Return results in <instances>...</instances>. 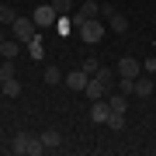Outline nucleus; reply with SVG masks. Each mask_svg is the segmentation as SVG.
<instances>
[{
	"label": "nucleus",
	"instance_id": "obj_20",
	"mask_svg": "<svg viewBox=\"0 0 156 156\" xmlns=\"http://www.w3.org/2000/svg\"><path fill=\"white\" fill-rule=\"evenodd\" d=\"M80 69H83V73H87V76H94V73L101 69V62H97L94 56H87V59H83V66H80Z\"/></svg>",
	"mask_w": 156,
	"mask_h": 156
},
{
	"label": "nucleus",
	"instance_id": "obj_23",
	"mask_svg": "<svg viewBox=\"0 0 156 156\" xmlns=\"http://www.w3.org/2000/svg\"><path fill=\"white\" fill-rule=\"evenodd\" d=\"M142 73H149V76H153V73H156V56H153V59H146V62H142Z\"/></svg>",
	"mask_w": 156,
	"mask_h": 156
},
{
	"label": "nucleus",
	"instance_id": "obj_13",
	"mask_svg": "<svg viewBox=\"0 0 156 156\" xmlns=\"http://www.w3.org/2000/svg\"><path fill=\"white\" fill-rule=\"evenodd\" d=\"M108 104H111V111L125 115V104H128V94H122V90H115V94H108Z\"/></svg>",
	"mask_w": 156,
	"mask_h": 156
},
{
	"label": "nucleus",
	"instance_id": "obj_15",
	"mask_svg": "<svg viewBox=\"0 0 156 156\" xmlns=\"http://www.w3.org/2000/svg\"><path fill=\"white\" fill-rule=\"evenodd\" d=\"M17 45H21V42L4 38V42H0V56H4V59H14V56H17Z\"/></svg>",
	"mask_w": 156,
	"mask_h": 156
},
{
	"label": "nucleus",
	"instance_id": "obj_18",
	"mask_svg": "<svg viewBox=\"0 0 156 156\" xmlns=\"http://www.w3.org/2000/svg\"><path fill=\"white\" fill-rule=\"evenodd\" d=\"M28 56H31V59H42V56H45V49H42V35H38L35 42H28Z\"/></svg>",
	"mask_w": 156,
	"mask_h": 156
},
{
	"label": "nucleus",
	"instance_id": "obj_21",
	"mask_svg": "<svg viewBox=\"0 0 156 156\" xmlns=\"http://www.w3.org/2000/svg\"><path fill=\"white\" fill-rule=\"evenodd\" d=\"M14 17H17V14H14V7H7V4L0 7V24H14Z\"/></svg>",
	"mask_w": 156,
	"mask_h": 156
},
{
	"label": "nucleus",
	"instance_id": "obj_3",
	"mask_svg": "<svg viewBox=\"0 0 156 156\" xmlns=\"http://www.w3.org/2000/svg\"><path fill=\"white\" fill-rule=\"evenodd\" d=\"M90 17H101V4H97V0H83V4H80V11L69 14V24H73V28H80V24L90 21Z\"/></svg>",
	"mask_w": 156,
	"mask_h": 156
},
{
	"label": "nucleus",
	"instance_id": "obj_14",
	"mask_svg": "<svg viewBox=\"0 0 156 156\" xmlns=\"http://www.w3.org/2000/svg\"><path fill=\"white\" fill-rule=\"evenodd\" d=\"M0 90H4V97H17V94H21V83H17V76L0 80Z\"/></svg>",
	"mask_w": 156,
	"mask_h": 156
},
{
	"label": "nucleus",
	"instance_id": "obj_2",
	"mask_svg": "<svg viewBox=\"0 0 156 156\" xmlns=\"http://www.w3.org/2000/svg\"><path fill=\"white\" fill-rule=\"evenodd\" d=\"M11 31L17 35V42H21V45H28V42H35V38H38V24H35L31 17H21V14L14 17Z\"/></svg>",
	"mask_w": 156,
	"mask_h": 156
},
{
	"label": "nucleus",
	"instance_id": "obj_11",
	"mask_svg": "<svg viewBox=\"0 0 156 156\" xmlns=\"http://www.w3.org/2000/svg\"><path fill=\"white\" fill-rule=\"evenodd\" d=\"M87 80H90V76H87L83 69H69V73H66V87H69V90H83Z\"/></svg>",
	"mask_w": 156,
	"mask_h": 156
},
{
	"label": "nucleus",
	"instance_id": "obj_22",
	"mask_svg": "<svg viewBox=\"0 0 156 156\" xmlns=\"http://www.w3.org/2000/svg\"><path fill=\"white\" fill-rule=\"evenodd\" d=\"M14 73H17V69H14V62H11V59H7V62H0V80H11Z\"/></svg>",
	"mask_w": 156,
	"mask_h": 156
},
{
	"label": "nucleus",
	"instance_id": "obj_19",
	"mask_svg": "<svg viewBox=\"0 0 156 156\" xmlns=\"http://www.w3.org/2000/svg\"><path fill=\"white\" fill-rule=\"evenodd\" d=\"M59 80H62L59 66H52V62H49V66H45V83H59Z\"/></svg>",
	"mask_w": 156,
	"mask_h": 156
},
{
	"label": "nucleus",
	"instance_id": "obj_16",
	"mask_svg": "<svg viewBox=\"0 0 156 156\" xmlns=\"http://www.w3.org/2000/svg\"><path fill=\"white\" fill-rule=\"evenodd\" d=\"M52 7H56L59 17H69L73 14V0H52Z\"/></svg>",
	"mask_w": 156,
	"mask_h": 156
},
{
	"label": "nucleus",
	"instance_id": "obj_10",
	"mask_svg": "<svg viewBox=\"0 0 156 156\" xmlns=\"http://www.w3.org/2000/svg\"><path fill=\"white\" fill-rule=\"evenodd\" d=\"M108 115H111V104H108V97H101V101H94V104H90V118H94L97 125H104V122H108Z\"/></svg>",
	"mask_w": 156,
	"mask_h": 156
},
{
	"label": "nucleus",
	"instance_id": "obj_24",
	"mask_svg": "<svg viewBox=\"0 0 156 156\" xmlns=\"http://www.w3.org/2000/svg\"><path fill=\"white\" fill-rule=\"evenodd\" d=\"M153 83H156V73H153Z\"/></svg>",
	"mask_w": 156,
	"mask_h": 156
},
{
	"label": "nucleus",
	"instance_id": "obj_4",
	"mask_svg": "<svg viewBox=\"0 0 156 156\" xmlns=\"http://www.w3.org/2000/svg\"><path fill=\"white\" fill-rule=\"evenodd\" d=\"M104 35H108V31H104V24H101V17H90V21L80 24V38H83L87 45H97Z\"/></svg>",
	"mask_w": 156,
	"mask_h": 156
},
{
	"label": "nucleus",
	"instance_id": "obj_17",
	"mask_svg": "<svg viewBox=\"0 0 156 156\" xmlns=\"http://www.w3.org/2000/svg\"><path fill=\"white\" fill-rule=\"evenodd\" d=\"M108 128H115V132H122V128H125V115H118V111H111V115H108V122H104Z\"/></svg>",
	"mask_w": 156,
	"mask_h": 156
},
{
	"label": "nucleus",
	"instance_id": "obj_9",
	"mask_svg": "<svg viewBox=\"0 0 156 156\" xmlns=\"http://www.w3.org/2000/svg\"><path fill=\"white\" fill-rule=\"evenodd\" d=\"M153 90H156L153 76H149V73H139V76H135V87H132V94H135V97H149Z\"/></svg>",
	"mask_w": 156,
	"mask_h": 156
},
{
	"label": "nucleus",
	"instance_id": "obj_8",
	"mask_svg": "<svg viewBox=\"0 0 156 156\" xmlns=\"http://www.w3.org/2000/svg\"><path fill=\"white\" fill-rule=\"evenodd\" d=\"M83 94H87L90 101H101V97H108V94H111V87H108L101 76H90V80H87V87H83Z\"/></svg>",
	"mask_w": 156,
	"mask_h": 156
},
{
	"label": "nucleus",
	"instance_id": "obj_5",
	"mask_svg": "<svg viewBox=\"0 0 156 156\" xmlns=\"http://www.w3.org/2000/svg\"><path fill=\"white\" fill-rule=\"evenodd\" d=\"M101 17H108L111 31H118V35H122V31H128V17H125V14H118L111 4H101Z\"/></svg>",
	"mask_w": 156,
	"mask_h": 156
},
{
	"label": "nucleus",
	"instance_id": "obj_7",
	"mask_svg": "<svg viewBox=\"0 0 156 156\" xmlns=\"http://www.w3.org/2000/svg\"><path fill=\"white\" fill-rule=\"evenodd\" d=\"M56 7L52 4H42V7H35V14H31V21L38 24V28H52V24H56Z\"/></svg>",
	"mask_w": 156,
	"mask_h": 156
},
{
	"label": "nucleus",
	"instance_id": "obj_6",
	"mask_svg": "<svg viewBox=\"0 0 156 156\" xmlns=\"http://www.w3.org/2000/svg\"><path fill=\"white\" fill-rule=\"evenodd\" d=\"M115 73H118V76H128V80H135V76L142 73V62L135 59V56H122V59H118V66H115Z\"/></svg>",
	"mask_w": 156,
	"mask_h": 156
},
{
	"label": "nucleus",
	"instance_id": "obj_12",
	"mask_svg": "<svg viewBox=\"0 0 156 156\" xmlns=\"http://www.w3.org/2000/svg\"><path fill=\"white\" fill-rule=\"evenodd\" d=\"M38 139H42V146H45V149H59V142H62V135L56 132V128H45V132L38 135Z\"/></svg>",
	"mask_w": 156,
	"mask_h": 156
},
{
	"label": "nucleus",
	"instance_id": "obj_1",
	"mask_svg": "<svg viewBox=\"0 0 156 156\" xmlns=\"http://www.w3.org/2000/svg\"><path fill=\"white\" fill-rule=\"evenodd\" d=\"M11 149H14L17 156H38L45 146H42V139H38V135H24V132H21V135H14Z\"/></svg>",
	"mask_w": 156,
	"mask_h": 156
}]
</instances>
